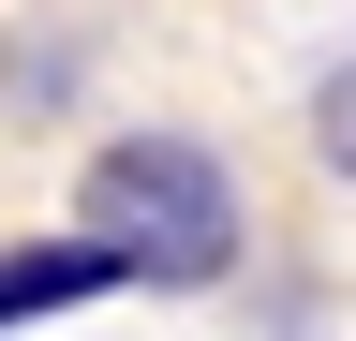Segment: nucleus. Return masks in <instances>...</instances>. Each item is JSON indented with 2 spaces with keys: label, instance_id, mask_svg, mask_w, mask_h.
<instances>
[{
  "label": "nucleus",
  "instance_id": "f257e3e1",
  "mask_svg": "<svg viewBox=\"0 0 356 341\" xmlns=\"http://www.w3.org/2000/svg\"><path fill=\"white\" fill-rule=\"evenodd\" d=\"M74 238L104 252L119 282L193 297V282L238 267V178H222L208 134H104L89 178H74Z\"/></svg>",
  "mask_w": 356,
  "mask_h": 341
},
{
  "label": "nucleus",
  "instance_id": "f03ea898",
  "mask_svg": "<svg viewBox=\"0 0 356 341\" xmlns=\"http://www.w3.org/2000/svg\"><path fill=\"white\" fill-rule=\"evenodd\" d=\"M312 149H327V178H356V45L312 74Z\"/></svg>",
  "mask_w": 356,
  "mask_h": 341
}]
</instances>
